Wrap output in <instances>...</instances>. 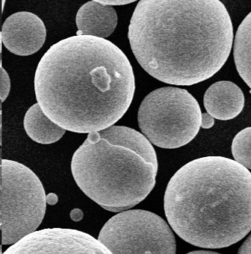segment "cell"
I'll use <instances>...</instances> for the list:
<instances>
[{
  "mask_svg": "<svg viewBox=\"0 0 251 254\" xmlns=\"http://www.w3.org/2000/svg\"><path fill=\"white\" fill-rule=\"evenodd\" d=\"M71 217L73 220H76V221H78V220H81V219L83 218L82 212L79 210V209H75V210L72 212Z\"/></svg>",
  "mask_w": 251,
  "mask_h": 254,
  "instance_id": "obj_19",
  "label": "cell"
},
{
  "mask_svg": "<svg viewBox=\"0 0 251 254\" xmlns=\"http://www.w3.org/2000/svg\"><path fill=\"white\" fill-rule=\"evenodd\" d=\"M58 198L56 195L54 194H50V195H47V201L49 204H55L57 202Z\"/></svg>",
  "mask_w": 251,
  "mask_h": 254,
  "instance_id": "obj_20",
  "label": "cell"
},
{
  "mask_svg": "<svg viewBox=\"0 0 251 254\" xmlns=\"http://www.w3.org/2000/svg\"><path fill=\"white\" fill-rule=\"evenodd\" d=\"M100 4H103L105 6H112L114 5H125V4H130V3L134 2L135 1H97Z\"/></svg>",
  "mask_w": 251,
  "mask_h": 254,
  "instance_id": "obj_18",
  "label": "cell"
},
{
  "mask_svg": "<svg viewBox=\"0 0 251 254\" xmlns=\"http://www.w3.org/2000/svg\"><path fill=\"white\" fill-rule=\"evenodd\" d=\"M214 125V119L209 113L202 114L201 127L203 128H210Z\"/></svg>",
  "mask_w": 251,
  "mask_h": 254,
  "instance_id": "obj_16",
  "label": "cell"
},
{
  "mask_svg": "<svg viewBox=\"0 0 251 254\" xmlns=\"http://www.w3.org/2000/svg\"><path fill=\"white\" fill-rule=\"evenodd\" d=\"M10 91V79L8 73L1 67V100L4 102Z\"/></svg>",
  "mask_w": 251,
  "mask_h": 254,
  "instance_id": "obj_15",
  "label": "cell"
},
{
  "mask_svg": "<svg viewBox=\"0 0 251 254\" xmlns=\"http://www.w3.org/2000/svg\"><path fill=\"white\" fill-rule=\"evenodd\" d=\"M2 245H14L36 232L44 219L47 196L34 172L13 160H1Z\"/></svg>",
  "mask_w": 251,
  "mask_h": 254,
  "instance_id": "obj_6",
  "label": "cell"
},
{
  "mask_svg": "<svg viewBox=\"0 0 251 254\" xmlns=\"http://www.w3.org/2000/svg\"><path fill=\"white\" fill-rule=\"evenodd\" d=\"M202 113L186 90L164 87L150 93L138 112L139 128L151 143L166 149L190 143L201 127Z\"/></svg>",
  "mask_w": 251,
  "mask_h": 254,
  "instance_id": "obj_5",
  "label": "cell"
},
{
  "mask_svg": "<svg viewBox=\"0 0 251 254\" xmlns=\"http://www.w3.org/2000/svg\"><path fill=\"white\" fill-rule=\"evenodd\" d=\"M165 212L186 243L203 249L229 247L251 231V173L226 157L192 160L169 180Z\"/></svg>",
  "mask_w": 251,
  "mask_h": 254,
  "instance_id": "obj_3",
  "label": "cell"
},
{
  "mask_svg": "<svg viewBox=\"0 0 251 254\" xmlns=\"http://www.w3.org/2000/svg\"><path fill=\"white\" fill-rule=\"evenodd\" d=\"M34 89L50 120L67 131L90 134L114 126L126 113L135 93V76L115 44L76 35L43 55Z\"/></svg>",
  "mask_w": 251,
  "mask_h": 254,
  "instance_id": "obj_1",
  "label": "cell"
},
{
  "mask_svg": "<svg viewBox=\"0 0 251 254\" xmlns=\"http://www.w3.org/2000/svg\"><path fill=\"white\" fill-rule=\"evenodd\" d=\"M2 254H112L98 239L75 229L36 231L12 245Z\"/></svg>",
  "mask_w": 251,
  "mask_h": 254,
  "instance_id": "obj_8",
  "label": "cell"
},
{
  "mask_svg": "<svg viewBox=\"0 0 251 254\" xmlns=\"http://www.w3.org/2000/svg\"><path fill=\"white\" fill-rule=\"evenodd\" d=\"M98 240L112 254H175L170 227L159 215L141 209L120 212L104 225Z\"/></svg>",
  "mask_w": 251,
  "mask_h": 254,
  "instance_id": "obj_7",
  "label": "cell"
},
{
  "mask_svg": "<svg viewBox=\"0 0 251 254\" xmlns=\"http://www.w3.org/2000/svg\"><path fill=\"white\" fill-rule=\"evenodd\" d=\"M207 113L214 119L229 121L238 116L245 106L242 90L230 81H220L211 85L203 98Z\"/></svg>",
  "mask_w": 251,
  "mask_h": 254,
  "instance_id": "obj_10",
  "label": "cell"
},
{
  "mask_svg": "<svg viewBox=\"0 0 251 254\" xmlns=\"http://www.w3.org/2000/svg\"><path fill=\"white\" fill-rule=\"evenodd\" d=\"M232 151L236 162L251 169V127L244 128L234 137Z\"/></svg>",
  "mask_w": 251,
  "mask_h": 254,
  "instance_id": "obj_14",
  "label": "cell"
},
{
  "mask_svg": "<svg viewBox=\"0 0 251 254\" xmlns=\"http://www.w3.org/2000/svg\"><path fill=\"white\" fill-rule=\"evenodd\" d=\"M24 127L27 135L40 144H52L62 138L66 130L50 120L39 104L30 107L24 119Z\"/></svg>",
  "mask_w": 251,
  "mask_h": 254,
  "instance_id": "obj_12",
  "label": "cell"
},
{
  "mask_svg": "<svg viewBox=\"0 0 251 254\" xmlns=\"http://www.w3.org/2000/svg\"><path fill=\"white\" fill-rule=\"evenodd\" d=\"M156 151L142 133L111 126L88 134L76 150L72 173L81 190L111 212H124L151 193L158 172Z\"/></svg>",
  "mask_w": 251,
  "mask_h": 254,
  "instance_id": "obj_4",
  "label": "cell"
},
{
  "mask_svg": "<svg viewBox=\"0 0 251 254\" xmlns=\"http://www.w3.org/2000/svg\"><path fill=\"white\" fill-rule=\"evenodd\" d=\"M187 254H220L216 252H207V251H196V252H190Z\"/></svg>",
  "mask_w": 251,
  "mask_h": 254,
  "instance_id": "obj_21",
  "label": "cell"
},
{
  "mask_svg": "<svg viewBox=\"0 0 251 254\" xmlns=\"http://www.w3.org/2000/svg\"><path fill=\"white\" fill-rule=\"evenodd\" d=\"M238 254H251V235L242 245Z\"/></svg>",
  "mask_w": 251,
  "mask_h": 254,
  "instance_id": "obj_17",
  "label": "cell"
},
{
  "mask_svg": "<svg viewBox=\"0 0 251 254\" xmlns=\"http://www.w3.org/2000/svg\"><path fill=\"white\" fill-rule=\"evenodd\" d=\"M47 36L44 23L34 13L21 11L6 18L1 32V43L18 56L35 54L43 47Z\"/></svg>",
  "mask_w": 251,
  "mask_h": 254,
  "instance_id": "obj_9",
  "label": "cell"
},
{
  "mask_svg": "<svg viewBox=\"0 0 251 254\" xmlns=\"http://www.w3.org/2000/svg\"><path fill=\"white\" fill-rule=\"evenodd\" d=\"M234 56L239 74L251 89V12L237 29Z\"/></svg>",
  "mask_w": 251,
  "mask_h": 254,
  "instance_id": "obj_13",
  "label": "cell"
},
{
  "mask_svg": "<svg viewBox=\"0 0 251 254\" xmlns=\"http://www.w3.org/2000/svg\"><path fill=\"white\" fill-rule=\"evenodd\" d=\"M142 68L161 82L190 86L226 64L234 40L230 15L219 0H142L128 27Z\"/></svg>",
  "mask_w": 251,
  "mask_h": 254,
  "instance_id": "obj_2",
  "label": "cell"
},
{
  "mask_svg": "<svg viewBox=\"0 0 251 254\" xmlns=\"http://www.w3.org/2000/svg\"><path fill=\"white\" fill-rule=\"evenodd\" d=\"M117 22L114 7L90 1L84 4L76 15L77 35L105 39L114 33Z\"/></svg>",
  "mask_w": 251,
  "mask_h": 254,
  "instance_id": "obj_11",
  "label": "cell"
}]
</instances>
